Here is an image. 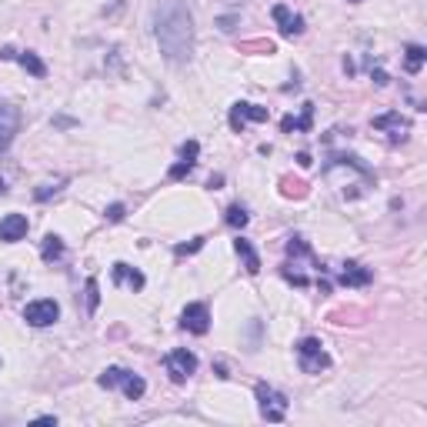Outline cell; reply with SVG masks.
I'll list each match as a JSON object with an SVG mask.
<instances>
[{"mask_svg": "<svg viewBox=\"0 0 427 427\" xmlns=\"http://www.w3.org/2000/svg\"><path fill=\"white\" fill-rule=\"evenodd\" d=\"M340 284H347V287H364V284H371V271L351 260V264H344V271H340Z\"/></svg>", "mask_w": 427, "mask_h": 427, "instance_id": "obj_15", "label": "cell"}, {"mask_svg": "<svg viewBox=\"0 0 427 427\" xmlns=\"http://www.w3.org/2000/svg\"><path fill=\"white\" fill-rule=\"evenodd\" d=\"M234 251L241 254L247 274H257V271H260V257H257V251L251 247V241H247V237H237V241H234Z\"/></svg>", "mask_w": 427, "mask_h": 427, "instance_id": "obj_16", "label": "cell"}, {"mask_svg": "<svg viewBox=\"0 0 427 427\" xmlns=\"http://www.w3.org/2000/svg\"><path fill=\"white\" fill-rule=\"evenodd\" d=\"M111 278H113V284H124V287H130V291H140V287L147 284V280H144V274H140V271H134V267H127V264H113Z\"/></svg>", "mask_w": 427, "mask_h": 427, "instance_id": "obj_14", "label": "cell"}, {"mask_svg": "<svg viewBox=\"0 0 427 427\" xmlns=\"http://www.w3.org/2000/svg\"><path fill=\"white\" fill-rule=\"evenodd\" d=\"M374 127L384 130L390 140H404L410 130V120L408 117H401V111H390V113H381V117H374Z\"/></svg>", "mask_w": 427, "mask_h": 427, "instance_id": "obj_8", "label": "cell"}, {"mask_svg": "<svg viewBox=\"0 0 427 427\" xmlns=\"http://www.w3.org/2000/svg\"><path fill=\"white\" fill-rule=\"evenodd\" d=\"M257 408H260V417L271 421V424H280L287 417V397L274 390L271 384H257Z\"/></svg>", "mask_w": 427, "mask_h": 427, "instance_id": "obj_4", "label": "cell"}, {"mask_svg": "<svg viewBox=\"0 0 427 427\" xmlns=\"http://www.w3.org/2000/svg\"><path fill=\"white\" fill-rule=\"evenodd\" d=\"M97 384H100V388H107V390L120 388L130 401H140V397H144V390H147V384H144V377H140V374L124 371V367H107V371L97 377Z\"/></svg>", "mask_w": 427, "mask_h": 427, "instance_id": "obj_2", "label": "cell"}, {"mask_svg": "<svg viewBox=\"0 0 427 427\" xmlns=\"http://www.w3.org/2000/svg\"><path fill=\"white\" fill-rule=\"evenodd\" d=\"M181 327L190 334H207L210 331V311L207 304H187L184 314H181Z\"/></svg>", "mask_w": 427, "mask_h": 427, "instance_id": "obj_7", "label": "cell"}, {"mask_svg": "<svg viewBox=\"0 0 427 427\" xmlns=\"http://www.w3.org/2000/svg\"><path fill=\"white\" fill-rule=\"evenodd\" d=\"M311 117H314V107H311V104H304V113H300L298 120H294V117H284V120H280V127L287 130V134H291V130H307V127H311Z\"/></svg>", "mask_w": 427, "mask_h": 427, "instance_id": "obj_18", "label": "cell"}, {"mask_svg": "<svg viewBox=\"0 0 427 427\" xmlns=\"http://www.w3.org/2000/svg\"><path fill=\"white\" fill-rule=\"evenodd\" d=\"M227 224H230V227H244V224H247V210H244L241 204L227 207Z\"/></svg>", "mask_w": 427, "mask_h": 427, "instance_id": "obj_20", "label": "cell"}, {"mask_svg": "<svg viewBox=\"0 0 427 427\" xmlns=\"http://www.w3.org/2000/svg\"><path fill=\"white\" fill-rule=\"evenodd\" d=\"M164 367H167L170 381H177V384H184L190 374L197 371V354L187 351V347H177V351H170L164 357Z\"/></svg>", "mask_w": 427, "mask_h": 427, "instance_id": "obj_5", "label": "cell"}, {"mask_svg": "<svg viewBox=\"0 0 427 427\" xmlns=\"http://www.w3.org/2000/svg\"><path fill=\"white\" fill-rule=\"evenodd\" d=\"M100 304V294H97V278H87V307H97Z\"/></svg>", "mask_w": 427, "mask_h": 427, "instance_id": "obj_21", "label": "cell"}, {"mask_svg": "<svg viewBox=\"0 0 427 427\" xmlns=\"http://www.w3.org/2000/svg\"><path fill=\"white\" fill-rule=\"evenodd\" d=\"M60 254H64V244H60V237H57V234H47V237H44V247H40V257H44V260H57Z\"/></svg>", "mask_w": 427, "mask_h": 427, "instance_id": "obj_19", "label": "cell"}, {"mask_svg": "<svg viewBox=\"0 0 427 427\" xmlns=\"http://www.w3.org/2000/svg\"><path fill=\"white\" fill-rule=\"evenodd\" d=\"M271 14H274V20H278V27H280L284 37H298L300 30H304V17H300V14H291V7L278 3Z\"/></svg>", "mask_w": 427, "mask_h": 427, "instance_id": "obj_12", "label": "cell"}, {"mask_svg": "<svg viewBox=\"0 0 427 427\" xmlns=\"http://www.w3.org/2000/svg\"><path fill=\"white\" fill-rule=\"evenodd\" d=\"M260 124V120H267V107H257V104H234L230 107V127L234 130H244V124Z\"/></svg>", "mask_w": 427, "mask_h": 427, "instance_id": "obj_9", "label": "cell"}, {"mask_svg": "<svg viewBox=\"0 0 427 427\" xmlns=\"http://www.w3.org/2000/svg\"><path fill=\"white\" fill-rule=\"evenodd\" d=\"M424 60H427V51L421 44H410L408 51H404V67H408V74H421Z\"/></svg>", "mask_w": 427, "mask_h": 427, "instance_id": "obj_17", "label": "cell"}, {"mask_svg": "<svg viewBox=\"0 0 427 427\" xmlns=\"http://www.w3.org/2000/svg\"><path fill=\"white\" fill-rule=\"evenodd\" d=\"M0 57H3V60H17V64L24 67V71H27V74L47 77V64H44V60H40L34 51H24V54H17L14 47H3V51H0Z\"/></svg>", "mask_w": 427, "mask_h": 427, "instance_id": "obj_10", "label": "cell"}, {"mask_svg": "<svg viewBox=\"0 0 427 427\" xmlns=\"http://www.w3.org/2000/svg\"><path fill=\"white\" fill-rule=\"evenodd\" d=\"M27 217L24 214H7L3 221H0V241H7V244H14V241H24L27 237Z\"/></svg>", "mask_w": 427, "mask_h": 427, "instance_id": "obj_13", "label": "cell"}, {"mask_svg": "<svg viewBox=\"0 0 427 427\" xmlns=\"http://www.w3.org/2000/svg\"><path fill=\"white\" fill-rule=\"evenodd\" d=\"M298 361H300V371L304 374H320V371H327V364H331V357H327L324 344H320L317 337H304V340H300Z\"/></svg>", "mask_w": 427, "mask_h": 427, "instance_id": "obj_3", "label": "cell"}, {"mask_svg": "<svg viewBox=\"0 0 427 427\" xmlns=\"http://www.w3.org/2000/svg\"><path fill=\"white\" fill-rule=\"evenodd\" d=\"M57 317H60V307H57V300H51V298L30 300V304L24 307V320H27L30 327H51Z\"/></svg>", "mask_w": 427, "mask_h": 427, "instance_id": "obj_6", "label": "cell"}, {"mask_svg": "<svg viewBox=\"0 0 427 427\" xmlns=\"http://www.w3.org/2000/svg\"><path fill=\"white\" fill-rule=\"evenodd\" d=\"M20 127V113L17 107H10V104H0V150H7L14 144V134Z\"/></svg>", "mask_w": 427, "mask_h": 427, "instance_id": "obj_11", "label": "cell"}, {"mask_svg": "<svg viewBox=\"0 0 427 427\" xmlns=\"http://www.w3.org/2000/svg\"><path fill=\"white\" fill-rule=\"evenodd\" d=\"M201 247H204V237H197L194 244H181V247H177V257H184V254H194V251H201Z\"/></svg>", "mask_w": 427, "mask_h": 427, "instance_id": "obj_22", "label": "cell"}, {"mask_svg": "<svg viewBox=\"0 0 427 427\" xmlns=\"http://www.w3.org/2000/svg\"><path fill=\"white\" fill-rule=\"evenodd\" d=\"M107 221H111V224L124 221V204H111V207H107Z\"/></svg>", "mask_w": 427, "mask_h": 427, "instance_id": "obj_23", "label": "cell"}, {"mask_svg": "<svg viewBox=\"0 0 427 427\" xmlns=\"http://www.w3.org/2000/svg\"><path fill=\"white\" fill-rule=\"evenodd\" d=\"M154 37L164 60L187 64L194 54V17L184 0H161L154 10Z\"/></svg>", "mask_w": 427, "mask_h": 427, "instance_id": "obj_1", "label": "cell"}, {"mask_svg": "<svg viewBox=\"0 0 427 427\" xmlns=\"http://www.w3.org/2000/svg\"><path fill=\"white\" fill-rule=\"evenodd\" d=\"M3 190H7V187H3V181H0V194H3Z\"/></svg>", "mask_w": 427, "mask_h": 427, "instance_id": "obj_24", "label": "cell"}]
</instances>
